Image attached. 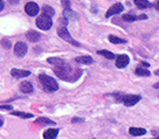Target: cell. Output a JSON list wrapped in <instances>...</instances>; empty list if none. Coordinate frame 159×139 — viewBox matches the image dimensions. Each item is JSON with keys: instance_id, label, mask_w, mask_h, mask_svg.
Here are the masks:
<instances>
[{"instance_id": "cell-16", "label": "cell", "mask_w": 159, "mask_h": 139, "mask_svg": "<svg viewBox=\"0 0 159 139\" xmlns=\"http://www.w3.org/2000/svg\"><path fill=\"white\" fill-rule=\"evenodd\" d=\"M36 124H42V125H54L55 122H53L52 119H48L46 117H39V118L35 120Z\"/></svg>"}, {"instance_id": "cell-26", "label": "cell", "mask_w": 159, "mask_h": 139, "mask_svg": "<svg viewBox=\"0 0 159 139\" xmlns=\"http://www.w3.org/2000/svg\"><path fill=\"white\" fill-rule=\"evenodd\" d=\"M61 4L63 6V8H70V1L69 0H61Z\"/></svg>"}, {"instance_id": "cell-7", "label": "cell", "mask_w": 159, "mask_h": 139, "mask_svg": "<svg viewBox=\"0 0 159 139\" xmlns=\"http://www.w3.org/2000/svg\"><path fill=\"white\" fill-rule=\"evenodd\" d=\"M25 12L30 16H35L40 12V8L38 4H35V2H27L25 5Z\"/></svg>"}, {"instance_id": "cell-5", "label": "cell", "mask_w": 159, "mask_h": 139, "mask_svg": "<svg viewBox=\"0 0 159 139\" xmlns=\"http://www.w3.org/2000/svg\"><path fill=\"white\" fill-rule=\"evenodd\" d=\"M139 101H140V96L139 95H126L123 97V103L126 106H132V105L137 104Z\"/></svg>"}, {"instance_id": "cell-14", "label": "cell", "mask_w": 159, "mask_h": 139, "mask_svg": "<svg viewBox=\"0 0 159 139\" xmlns=\"http://www.w3.org/2000/svg\"><path fill=\"white\" fill-rule=\"evenodd\" d=\"M75 62L81 63V65H91V63H94V60L90 56H79L75 59Z\"/></svg>"}, {"instance_id": "cell-10", "label": "cell", "mask_w": 159, "mask_h": 139, "mask_svg": "<svg viewBox=\"0 0 159 139\" xmlns=\"http://www.w3.org/2000/svg\"><path fill=\"white\" fill-rule=\"evenodd\" d=\"M11 74L13 77L15 78H22V77H27V76H30V73L28 70H21V69H12L11 70Z\"/></svg>"}, {"instance_id": "cell-23", "label": "cell", "mask_w": 159, "mask_h": 139, "mask_svg": "<svg viewBox=\"0 0 159 139\" xmlns=\"http://www.w3.org/2000/svg\"><path fill=\"white\" fill-rule=\"evenodd\" d=\"M136 6H138L139 8H146L149 6V1L148 0H134Z\"/></svg>"}, {"instance_id": "cell-33", "label": "cell", "mask_w": 159, "mask_h": 139, "mask_svg": "<svg viewBox=\"0 0 159 139\" xmlns=\"http://www.w3.org/2000/svg\"><path fill=\"white\" fill-rule=\"evenodd\" d=\"M156 7H157V10H159V1L157 2V5H156Z\"/></svg>"}, {"instance_id": "cell-9", "label": "cell", "mask_w": 159, "mask_h": 139, "mask_svg": "<svg viewBox=\"0 0 159 139\" xmlns=\"http://www.w3.org/2000/svg\"><path fill=\"white\" fill-rule=\"evenodd\" d=\"M130 59L128 55H119L116 57V67L117 68H124L129 65Z\"/></svg>"}, {"instance_id": "cell-22", "label": "cell", "mask_w": 159, "mask_h": 139, "mask_svg": "<svg viewBox=\"0 0 159 139\" xmlns=\"http://www.w3.org/2000/svg\"><path fill=\"white\" fill-rule=\"evenodd\" d=\"M136 75H138V76H144V77H148L150 76V71L148 69H143V68H137L136 69Z\"/></svg>"}, {"instance_id": "cell-29", "label": "cell", "mask_w": 159, "mask_h": 139, "mask_svg": "<svg viewBox=\"0 0 159 139\" xmlns=\"http://www.w3.org/2000/svg\"><path fill=\"white\" fill-rule=\"evenodd\" d=\"M8 2L11 5H16V4H19V0H8Z\"/></svg>"}, {"instance_id": "cell-3", "label": "cell", "mask_w": 159, "mask_h": 139, "mask_svg": "<svg viewBox=\"0 0 159 139\" xmlns=\"http://www.w3.org/2000/svg\"><path fill=\"white\" fill-rule=\"evenodd\" d=\"M35 24H36L38 28H40V29L48 30V29L52 28V26H53V21H52V19H50V16H48V15H46V14L42 13V14L40 15L39 18L36 19Z\"/></svg>"}, {"instance_id": "cell-27", "label": "cell", "mask_w": 159, "mask_h": 139, "mask_svg": "<svg viewBox=\"0 0 159 139\" xmlns=\"http://www.w3.org/2000/svg\"><path fill=\"white\" fill-rule=\"evenodd\" d=\"M0 110H8V111H11L12 110V105H0Z\"/></svg>"}, {"instance_id": "cell-21", "label": "cell", "mask_w": 159, "mask_h": 139, "mask_svg": "<svg viewBox=\"0 0 159 139\" xmlns=\"http://www.w3.org/2000/svg\"><path fill=\"white\" fill-rule=\"evenodd\" d=\"M97 53H98L99 55H103L104 57H107V59H109V60H112L116 57L114 53H111V52H109V50H98Z\"/></svg>"}, {"instance_id": "cell-6", "label": "cell", "mask_w": 159, "mask_h": 139, "mask_svg": "<svg viewBox=\"0 0 159 139\" xmlns=\"http://www.w3.org/2000/svg\"><path fill=\"white\" fill-rule=\"evenodd\" d=\"M14 54L18 57H24L27 54V46L25 42H16L14 46Z\"/></svg>"}, {"instance_id": "cell-32", "label": "cell", "mask_w": 159, "mask_h": 139, "mask_svg": "<svg viewBox=\"0 0 159 139\" xmlns=\"http://www.w3.org/2000/svg\"><path fill=\"white\" fill-rule=\"evenodd\" d=\"M154 74L157 75V76H159V69H158V70H156V71H154Z\"/></svg>"}, {"instance_id": "cell-4", "label": "cell", "mask_w": 159, "mask_h": 139, "mask_svg": "<svg viewBox=\"0 0 159 139\" xmlns=\"http://www.w3.org/2000/svg\"><path fill=\"white\" fill-rule=\"evenodd\" d=\"M57 34H59V36L61 38V39L65 40L66 42H68V43H70V45H73V46H76V47H80V43L79 42H76V41L71 38V35L69 34V32H68V29H67L66 27H61V28H59Z\"/></svg>"}, {"instance_id": "cell-25", "label": "cell", "mask_w": 159, "mask_h": 139, "mask_svg": "<svg viewBox=\"0 0 159 139\" xmlns=\"http://www.w3.org/2000/svg\"><path fill=\"white\" fill-rule=\"evenodd\" d=\"M0 43L2 46V48H5V49H10L11 48V41L8 39H2Z\"/></svg>"}, {"instance_id": "cell-19", "label": "cell", "mask_w": 159, "mask_h": 139, "mask_svg": "<svg viewBox=\"0 0 159 139\" xmlns=\"http://www.w3.org/2000/svg\"><path fill=\"white\" fill-rule=\"evenodd\" d=\"M42 13L46 14V15H48V16H50V18L55 14L54 8H53V7H50V6H48V5H45L43 7H42Z\"/></svg>"}, {"instance_id": "cell-1", "label": "cell", "mask_w": 159, "mask_h": 139, "mask_svg": "<svg viewBox=\"0 0 159 139\" xmlns=\"http://www.w3.org/2000/svg\"><path fill=\"white\" fill-rule=\"evenodd\" d=\"M54 73L56 74V76H59L61 79H65V81H70V82H74L79 78L82 73H77L75 74V71L73 70L71 65L69 63H62L60 65L54 67Z\"/></svg>"}, {"instance_id": "cell-12", "label": "cell", "mask_w": 159, "mask_h": 139, "mask_svg": "<svg viewBox=\"0 0 159 139\" xmlns=\"http://www.w3.org/2000/svg\"><path fill=\"white\" fill-rule=\"evenodd\" d=\"M59 130L57 129H48L43 132V139H55L57 137Z\"/></svg>"}, {"instance_id": "cell-17", "label": "cell", "mask_w": 159, "mask_h": 139, "mask_svg": "<svg viewBox=\"0 0 159 139\" xmlns=\"http://www.w3.org/2000/svg\"><path fill=\"white\" fill-rule=\"evenodd\" d=\"M47 62L50 63V65H53L54 67H56V65H62V63H65L66 61L62 59H59V57H49V59L47 60Z\"/></svg>"}, {"instance_id": "cell-30", "label": "cell", "mask_w": 159, "mask_h": 139, "mask_svg": "<svg viewBox=\"0 0 159 139\" xmlns=\"http://www.w3.org/2000/svg\"><path fill=\"white\" fill-rule=\"evenodd\" d=\"M4 7H5V4H4V1H2V0H0V12L4 10Z\"/></svg>"}, {"instance_id": "cell-24", "label": "cell", "mask_w": 159, "mask_h": 139, "mask_svg": "<svg viewBox=\"0 0 159 139\" xmlns=\"http://www.w3.org/2000/svg\"><path fill=\"white\" fill-rule=\"evenodd\" d=\"M122 20L128 21V22H132V21H136V20H137V16H134V15H132V14H124L122 16Z\"/></svg>"}, {"instance_id": "cell-13", "label": "cell", "mask_w": 159, "mask_h": 139, "mask_svg": "<svg viewBox=\"0 0 159 139\" xmlns=\"http://www.w3.org/2000/svg\"><path fill=\"white\" fill-rule=\"evenodd\" d=\"M26 38L30 40V42H36V41L40 40L41 35H40L38 32H35V30H28V32L26 33Z\"/></svg>"}, {"instance_id": "cell-15", "label": "cell", "mask_w": 159, "mask_h": 139, "mask_svg": "<svg viewBox=\"0 0 159 139\" xmlns=\"http://www.w3.org/2000/svg\"><path fill=\"white\" fill-rule=\"evenodd\" d=\"M129 133L131 136H144L146 133V130L145 129H140V128H130Z\"/></svg>"}, {"instance_id": "cell-2", "label": "cell", "mask_w": 159, "mask_h": 139, "mask_svg": "<svg viewBox=\"0 0 159 139\" xmlns=\"http://www.w3.org/2000/svg\"><path fill=\"white\" fill-rule=\"evenodd\" d=\"M39 81H40V83H41V85H42L43 90L47 91V92H55L56 90L59 89V84H57L56 81H55L53 77H50V76L41 74L39 76Z\"/></svg>"}, {"instance_id": "cell-31", "label": "cell", "mask_w": 159, "mask_h": 139, "mask_svg": "<svg viewBox=\"0 0 159 139\" xmlns=\"http://www.w3.org/2000/svg\"><path fill=\"white\" fill-rule=\"evenodd\" d=\"M153 88L154 89H159V82L158 83H156V84H153Z\"/></svg>"}, {"instance_id": "cell-8", "label": "cell", "mask_w": 159, "mask_h": 139, "mask_svg": "<svg viewBox=\"0 0 159 139\" xmlns=\"http://www.w3.org/2000/svg\"><path fill=\"white\" fill-rule=\"evenodd\" d=\"M123 11V5L120 4V2H117V4H114V5L110 7L109 10L107 11V13H105V16L107 18H110L111 15H115V14H118Z\"/></svg>"}, {"instance_id": "cell-11", "label": "cell", "mask_w": 159, "mask_h": 139, "mask_svg": "<svg viewBox=\"0 0 159 139\" xmlns=\"http://www.w3.org/2000/svg\"><path fill=\"white\" fill-rule=\"evenodd\" d=\"M20 90H21V92H24V94H30V92L33 91V85H32L30 82L25 81V82H22V83L20 84Z\"/></svg>"}, {"instance_id": "cell-28", "label": "cell", "mask_w": 159, "mask_h": 139, "mask_svg": "<svg viewBox=\"0 0 159 139\" xmlns=\"http://www.w3.org/2000/svg\"><path fill=\"white\" fill-rule=\"evenodd\" d=\"M83 122V118H77V117H75V118L71 119V123H82Z\"/></svg>"}, {"instance_id": "cell-20", "label": "cell", "mask_w": 159, "mask_h": 139, "mask_svg": "<svg viewBox=\"0 0 159 139\" xmlns=\"http://www.w3.org/2000/svg\"><path fill=\"white\" fill-rule=\"evenodd\" d=\"M13 116H16V117H21V118H32L33 117V114H26V112H21V111H13L12 112Z\"/></svg>"}, {"instance_id": "cell-35", "label": "cell", "mask_w": 159, "mask_h": 139, "mask_svg": "<svg viewBox=\"0 0 159 139\" xmlns=\"http://www.w3.org/2000/svg\"><path fill=\"white\" fill-rule=\"evenodd\" d=\"M152 139H159V138H152Z\"/></svg>"}, {"instance_id": "cell-18", "label": "cell", "mask_w": 159, "mask_h": 139, "mask_svg": "<svg viewBox=\"0 0 159 139\" xmlns=\"http://www.w3.org/2000/svg\"><path fill=\"white\" fill-rule=\"evenodd\" d=\"M109 41L111 43H115V45H119V43H125L126 41L124 39H120V38H117V36H115V35H109Z\"/></svg>"}, {"instance_id": "cell-34", "label": "cell", "mask_w": 159, "mask_h": 139, "mask_svg": "<svg viewBox=\"0 0 159 139\" xmlns=\"http://www.w3.org/2000/svg\"><path fill=\"white\" fill-rule=\"evenodd\" d=\"M1 125H2V119L0 118V126H1Z\"/></svg>"}]
</instances>
